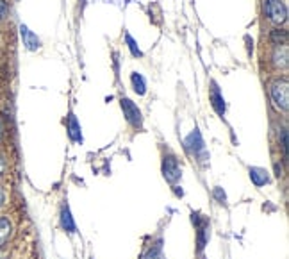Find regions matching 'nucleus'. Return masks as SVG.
Returning <instances> with one entry per match:
<instances>
[{"label": "nucleus", "instance_id": "1", "mask_svg": "<svg viewBox=\"0 0 289 259\" xmlns=\"http://www.w3.org/2000/svg\"><path fill=\"white\" fill-rule=\"evenodd\" d=\"M271 98H273L275 105L280 107L282 111H287L289 109V84L285 79L282 81H275L271 84Z\"/></svg>", "mask_w": 289, "mask_h": 259}, {"label": "nucleus", "instance_id": "2", "mask_svg": "<svg viewBox=\"0 0 289 259\" xmlns=\"http://www.w3.org/2000/svg\"><path fill=\"white\" fill-rule=\"evenodd\" d=\"M264 11L273 23H284L287 20V8L282 0H264Z\"/></svg>", "mask_w": 289, "mask_h": 259}, {"label": "nucleus", "instance_id": "3", "mask_svg": "<svg viewBox=\"0 0 289 259\" xmlns=\"http://www.w3.org/2000/svg\"><path fill=\"white\" fill-rule=\"evenodd\" d=\"M121 109H123V115L127 118V122L136 129H141L143 125V118H141V111L139 107L131 100V98H121Z\"/></svg>", "mask_w": 289, "mask_h": 259}, {"label": "nucleus", "instance_id": "4", "mask_svg": "<svg viewBox=\"0 0 289 259\" xmlns=\"http://www.w3.org/2000/svg\"><path fill=\"white\" fill-rule=\"evenodd\" d=\"M162 175H164V179L168 180L170 184H175L177 180L180 179L182 172H180V166L175 158H172V156L164 158V161H162Z\"/></svg>", "mask_w": 289, "mask_h": 259}, {"label": "nucleus", "instance_id": "5", "mask_svg": "<svg viewBox=\"0 0 289 259\" xmlns=\"http://www.w3.org/2000/svg\"><path fill=\"white\" fill-rule=\"evenodd\" d=\"M193 221L196 224L198 227V250L202 252L205 243L209 241V236H211V227H209V221L207 220H200V214L198 213H193Z\"/></svg>", "mask_w": 289, "mask_h": 259}, {"label": "nucleus", "instance_id": "6", "mask_svg": "<svg viewBox=\"0 0 289 259\" xmlns=\"http://www.w3.org/2000/svg\"><path fill=\"white\" fill-rule=\"evenodd\" d=\"M186 149H188L189 152H193L195 156H203L205 158V146H203V141H202V136H200L198 131L191 132V134L188 136V139H186Z\"/></svg>", "mask_w": 289, "mask_h": 259}, {"label": "nucleus", "instance_id": "7", "mask_svg": "<svg viewBox=\"0 0 289 259\" xmlns=\"http://www.w3.org/2000/svg\"><path fill=\"white\" fill-rule=\"evenodd\" d=\"M20 32H22V40H23V45L27 47L29 50H38L39 49V40L38 36L32 32V30H29L25 25L20 27Z\"/></svg>", "mask_w": 289, "mask_h": 259}, {"label": "nucleus", "instance_id": "8", "mask_svg": "<svg viewBox=\"0 0 289 259\" xmlns=\"http://www.w3.org/2000/svg\"><path fill=\"white\" fill-rule=\"evenodd\" d=\"M211 102H213L214 111L223 117V113H225V100H223V97H222V93H220L218 86H216L214 83H213V88H211Z\"/></svg>", "mask_w": 289, "mask_h": 259}, {"label": "nucleus", "instance_id": "9", "mask_svg": "<svg viewBox=\"0 0 289 259\" xmlns=\"http://www.w3.org/2000/svg\"><path fill=\"white\" fill-rule=\"evenodd\" d=\"M68 134H70V138L73 139V141H77V143L82 141L80 125H79V122H77V118H75V115H73V113L68 117Z\"/></svg>", "mask_w": 289, "mask_h": 259}, {"label": "nucleus", "instance_id": "10", "mask_svg": "<svg viewBox=\"0 0 289 259\" xmlns=\"http://www.w3.org/2000/svg\"><path fill=\"white\" fill-rule=\"evenodd\" d=\"M250 179H252V182L256 184V186H264V184H268L270 182V177H268V172L266 170H263V168H250Z\"/></svg>", "mask_w": 289, "mask_h": 259}, {"label": "nucleus", "instance_id": "11", "mask_svg": "<svg viewBox=\"0 0 289 259\" xmlns=\"http://www.w3.org/2000/svg\"><path fill=\"white\" fill-rule=\"evenodd\" d=\"M61 226H63V229L68 231V233H75L77 231L75 221H73V218H71L68 206H63V209H61Z\"/></svg>", "mask_w": 289, "mask_h": 259}, {"label": "nucleus", "instance_id": "12", "mask_svg": "<svg viewBox=\"0 0 289 259\" xmlns=\"http://www.w3.org/2000/svg\"><path fill=\"white\" fill-rule=\"evenodd\" d=\"M11 236V221L8 218H0V247Z\"/></svg>", "mask_w": 289, "mask_h": 259}, {"label": "nucleus", "instance_id": "13", "mask_svg": "<svg viewBox=\"0 0 289 259\" xmlns=\"http://www.w3.org/2000/svg\"><path fill=\"white\" fill-rule=\"evenodd\" d=\"M273 61L277 66H282V68L287 66V47L282 45V49L277 47V49H275V54H273Z\"/></svg>", "mask_w": 289, "mask_h": 259}, {"label": "nucleus", "instance_id": "14", "mask_svg": "<svg viewBox=\"0 0 289 259\" xmlns=\"http://www.w3.org/2000/svg\"><path fill=\"white\" fill-rule=\"evenodd\" d=\"M132 81V86H134V91L138 95H145L147 93V83H145V79H143V76H139V73H132L131 77Z\"/></svg>", "mask_w": 289, "mask_h": 259}, {"label": "nucleus", "instance_id": "15", "mask_svg": "<svg viewBox=\"0 0 289 259\" xmlns=\"http://www.w3.org/2000/svg\"><path fill=\"white\" fill-rule=\"evenodd\" d=\"M271 42H273V45H277V47L285 45V43H287V32L282 29H275L273 32H271Z\"/></svg>", "mask_w": 289, "mask_h": 259}, {"label": "nucleus", "instance_id": "16", "mask_svg": "<svg viewBox=\"0 0 289 259\" xmlns=\"http://www.w3.org/2000/svg\"><path fill=\"white\" fill-rule=\"evenodd\" d=\"M125 40H127V43H129V49H131V52H132V56H136V57H141L143 56V52L139 50V47H138V43L132 40V36L131 34H127L125 36Z\"/></svg>", "mask_w": 289, "mask_h": 259}, {"label": "nucleus", "instance_id": "17", "mask_svg": "<svg viewBox=\"0 0 289 259\" xmlns=\"http://www.w3.org/2000/svg\"><path fill=\"white\" fill-rule=\"evenodd\" d=\"M145 259H162V255H161V241H157V243L150 248V252L145 255Z\"/></svg>", "mask_w": 289, "mask_h": 259}, {"label": "nucleus", "instance_id": "18", "mask_svg": "<svg viewBox=\"0 0 289 259\" xmlns=\"http://www.w3.org/2000/svg\"><path fill=\"white\" fill-rule=\"evenodd\" d=\"M282 151H284V158H287V131H282Z\"/></svg>", "mask_w": 289, "mask_h": 259}, {"label": "nucleus", "instance_id": "19", "mask_svg": "<svg viewBox=\"0 0 289 259\" xmlns=\"http://www.w3.org/2000/svg\"><path fill=\"white\" fill-rule=\"evenodd\" d=\"M8 11H9V8H8V4H6V0H0V20L6 18Z\"/></svg>", "mask_w": 289, "mask_h": 259}, {"label": "nucleus", "instance_id": "20", "mask_svg": "<svg viewBox=\"0 0 289 259\" xmlns=\"http://www.w3.org/2000/svg\"><path fill=\"white\" fill-rule=\"evenodd\" d=\"M214 195H216V199H218L220 202H225V193H222V188L214 190Z\"/></svg>", "mask_w": 289, "mask_h": 259}, {"label": "nucleus", "instance_id": "21", "mask_svg": "<svg viewBox=\"0 0 289 259\" xmlns=\"http://www.w3.org/2000/svg\"><path fill=\"white\" fill-rule=\"evenodd\" d=\"M4 161H2V158H0V175H2V173H4Z\"/></svg>", "mask_w": 289, "mask_h": 259}, {"label": "nucleus", "instance_id": "22", "mask_svg": "<svg viewBox=\"0 0 289 259\" xmlns=\"http://www.w3.org/2000/svg\"><path fill=\"white\" fill-rule=\"evenodd\" d=\"M4 204V192H2V188H0V206Z\"/></svg>", "mask_w": 289, "mask_h": 259}, {"label": "nucleus", "instance_id": "23", "mask_svg": "<svg viewBox=\"0 0 289 259\" xmlns=\"http://www.w3.org/2000/svg\"><path fill=\"white\" fill-rule=\"evenodd\" d=\"M2 134H4V125H2V120H0V138H2Z\"/></svg>", "mask_w": 289, "mask_h": 259}, {"label": "nucleus", "instance_id": "24", "mask_svg": "<svg viewBox=\"0 0 289 259\" xmlns=\"http://www.w3.org/2000/svg\"><path fill=\"white\" fill-rule=\"evenodd\" d=\"M0 259H6V255H4V254H0Z\"/></svg>", "mask_w": 289, "mask_h": 259}]
</instances>
